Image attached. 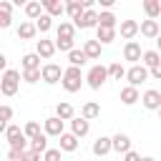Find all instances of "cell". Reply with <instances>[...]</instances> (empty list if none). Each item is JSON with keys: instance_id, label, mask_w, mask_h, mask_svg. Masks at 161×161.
<instances>
[{"instance_id": "cell-1", "label": "cell", "mask_w": 161, "mask_h": 161, "mask_svg": "<svg viewBox=\"0 0 161 161\" xmlns=\"http://www.w3.org/2000/svg\"><path fill=\"white\" fill-rule=\"evenodd\" d=\"M18 88H20V70L8 68V70L3 73L0 91H3V96H15V93H18Z\"/></svg>"}, {"instance_id": "cell-2", "label": "cell", "mask_w": 161, "mask_h": 161, "mask_svg": "<svg viewBox=\"0 0 161 161\" xmlns=\"http://www.w3.org/2000/svg\"><path fill=\"white\" fill-rule=\"evenodd\" d=\"M5 138L10 141V148H20V151H28V136L20 126H8L5 128Z\"/></svg>"}, {"instance_id": "cell-3", "label": "cell", "mask_w": 161, "mask_h": 161, "mask_svg": "<svg viewBox=\"0 0 161 161\" xmlns=\"http://www.w3.org/2000/svg\"><path fill=\"white\" fill-rule=\"evenodd\" d=\"M63 88L65 91H70V93H75V91H80V83H83V73H80V68H75V65H70V68H65V73H63Z\"/></svg>"}, {"instance_id": "cell-4", "label": "cell", "mask_w": 161, "mask_h": 161, "mask_svg": "<svg viewBox=\"0 0 161 161\" xmlns=\"http://www.w3.org/2000/svg\"><path fill=\"white\" fill-rule=\"evenodd\" d=\"M106 78H108V68H106V65H93V68L88 70V75H86L88 86H91V88H96V91L106 83Z\"/></svg>"}, {"instance_id": "cell-5", "label": "cell", "mask_w": 161, "mask_h": 161, "mask_svg": "<svg viewBox=\"0 0 161 161\" xmlns=\"http://www.w3.org/2000/svg\"><path fill=\"white\" fill-rule=\"evenodd\" d=\"M126 78H128V86H136V88H138V86H141V83H143L146 78H148V68H146V65H138V63H136V65H131V68H128Z\"/></svg>"}, {"instance_id": "cell-6", "label": "cell", "mask_w": 161, "mask_h": 161, "mask_svg": "<svg viewBox=\"0 0 161 161\" xmlns=\"http://www.w3.org/2000/svg\"><path fill=\"white\" fill-rule=\"evenodd\" d=\"M63 73H65V70H60L58 63H45V65H43V80H45V83H58V80H63Z\"/></svg>"}, {"instance_id": "cell-7", "label": "cell", "mask_w": 161, "mask_h": 161, "mask_svg": "<svg viewBox=\"0 0 161 161\" xmlns=\"http://www.w3.org/2000/svg\"><path fill=\"white\" fill-rule=\"evenodd\" d=\"M98 18H101V13H96V10H86L73 25H75V28H98Z\"/></svg>"}, {"instance_id": "cell-8", "label": "cell", "mask_w": 161, "mask_h": 161, "mask_svg": "<svg viewBox=\"0 0 161 161\" xmlns=\"http://www.w3.org/2000/svg\"><path fill=\"white\" fill-rule=\"evenodd\" d=\"M141 101H143V106H146L148 111H158V108H161V93H158L156 88H148V91L141 96Z\"/></svg>"}, {"instance_id": "cell-9", "label": "cell", "mask_w": 161, "mask_h": 161, "mask_svg": "<svg viewBox=\"0 0 161 161\" xmlns=\"http://www.w3.org/2000/svg\"><path fill=\"white\" fill-rule=\"evenodd\" d=\"M123 58H126V60H133V63H136V60H141V58H143L141 45H138L136 40H128V43L123 45Z\"/></svg>"}, {"instance_id": "cell-10", "label": "cell", "mask_w": 161, "mask_h": 161, "mask_svg": "<svg viewBox=\"0 0 161 161\" xmlns=\"http://www.w3.org/2000/svg\"><path fill=\"white\" fill-rule=\"evenodd\" d=\"M43 128H45V133H48V136H63V121H60L58 116H50V118H45Z\"/></svg>"}, {"instance_id": "cell-11", "label": "cell", "mask_w": 161, "mask_h": 161, "mask_svg": "<svg viewBox=\"0 0 161 161\" xmlns=\"http://www.w3.org/2000/svg\"><path fill=\"white\" fill-rule=\"evenodd\" d=\"M111 148H113V138H108V136H98L96 143H93V153L96 156H106Z\"/></svg>"}, {"instance_id": "cell-12", "label": "cell", "mask_w": 161, "mask_h": 161, "mask_svg": "<svg viewBox=\"0 0 161 161\" xmlns=\"http://www.w3.org/2000/svg\"><path fill=\"white\" fill-rule=\"evenodd\" d=\"M136 33H141V23H136V20H121V35L126 40H131Z\"/></svg>"}, {"instance_id": "cell-13", "label": "cell", "mask_w": 161, "mask_h": 161, "mask_svg": "<svg viewBox=\"0 0 161 161\" xmlns=\"http://www.w3.org/2000/svg\"><path fill=\"white\" fill-rule=\"evenodd\" d=\"M141 35L143 38H158L161 35V30H158V23L156 20H141Z\"/></svg>"}, {"instance_id": "cell-14", "label": "cell", "mask_w": 161, "mask_h": 161, "mask_svg": "<svg viewBox=\"0 0 161 161\" xmlns=\"http://www.w3.org/2000/svg\"><path fill=\"white\" fill-rule=\"evenodd\" d=\"M55 116H58L60 121H73V118H75V108H73L70 103L60 101V103L55 106Z\"/></svg>"}, {"instance_id": "cell-15", "label": "cell", "mask_w": 161, "mask_h": 161, "mask_svg": "<svg viewBox=\"0 0 161 161\" xmlns=\"http://www.w3.org/2000/svg\"><path fill=\"white\" fill-rule=\"evenodd\" d=\"M113 151H118V153H128L131 151V138L126 136V133H116L113 136Z\"/></svg>"}, {"instance_id": "cell-16", "label": "cell", "mask_w": 161, "mask_h": 161, "mask_svg": "<svg viewBox=\"0 0 161 161\" xmlns=\"http://www.w3.org/2000/svg\"><path fill=\"white\" fill-rule=\"evenodd\" d=\"M55 50H58V48H55L53 40H48V38H40V40H38V55H40V58H53Z\"/></svg>"}, {"instance_id": "cell-17", "label": "cell", "mask_w": 161, "mask_h": 161, "mask_svg": "<svg viewBox=\"0 0 161 161\" xmlns=\"http://www.w3.org/2000/svg\"><path fill=\"white\" fill-rule=\"evenodd\" d=\"M138 98H141V96H138V88H136V86H123V88H121V101H123L126 106H133Z\"/></svg>"}, {"instance_id": "cell-18", "label": "cell", "mask_w": 161, "mask_h": 161, "mask_svg": "<svg viewBox=\"0 0 161 161\" xmlns=\"http://www.w3.org/2000/svg\"><path fill=\"white\" fill-rule=\"evenodd\" d=\"M35 33H38V25H35V23H30V20L20 23V28H18V38H23V40H30Z\"/></svg>"}, {"instance_id": "cell-19", "label": "cell", "mask_w": 161, "mask_h": 161, "mask_svg": "<svg viewBox=\"0 0 161 161\" xmlns=\"http://www.w3.org/2000/svg\"><path fill=\"white\" fill-rule=\"evenodd\" d=\"M23 70H40V55L38 53H25L23 55Z\"/></svg>"}, {"instance_id": "cell-20", "label": "cell", "mask_w": 161, "mask_h": 161, "mask_svg": "<svg viewBox=\"0 0 161 161\" xmlns=\"http://www.w3.org/2000/svg\"><path fill=\"white\" fill-rule=\"evenodd\" d=\"M73 33H75V25H73V23H60L58 30H55V38H60V40H73Z\"/></svg>"}, {"instance_id": "cell-21", "label": "cell", "mask_w": 161, "mask_h": 161, "mask_svg": "<svg viewBox=\"0 0 161 161\" xmlns=\"http://www.w3.org/2000/svg\"><path fill=\"white\" fill-rule=\"evenodd\" d=\"M113 38H116V28H101V25L96 28V40H98L101 45H103V43H111Z\"/></svg>"}, {"instance_id": "cell-22", "label": "cell", "mask_w": 161, "mask_h": 161, "mask_svg": "<svg viewBox=\"0 0 161 161\" xmlns=\"http://www.w3.org/2000/svg\"><path fill=\"white\" fill-rule=\"evenodd\" d=\"M80 116H83L86 121H93V118H98V116H101V106H98V103H93V101H88V103L83 106Z\"/></svg>"}, {"instance_id": "cell-23", "label": "cell", "mask_w": 161, "mask_h": 161, "mask_svg": "<svg viewBox=\"0 0 161 161\" xmlns=\"http://www.w3.org/2000/svg\"><path fill=\"white\" fill-rule=\"evenodd\" d=\"M78 148V136L75 133H63L60 136V151H75Z\"/></svg>"}, {"instance_id": "cell-24", "label": "cell", "mask_w": 161, "mask_h": 161, "mask_svg": "<svg viewBox=\"0 0 161 161\" xmlns=\"http://www.w3.org/2000/svg\"><path fill=\"white\" fill-rule=\"evenodd\" d=\"M25 15H28L30 20H38V18L45 15V13H43V5H40L38 0H30V3L25 5Z\"/></svg>"}, {"instance_id": "cell-25", "label": "cell", "mask_w": 161, "mask_h": 161, "mask_svg": "<svg viewBox=\"0 0 161 161\" xmlns=\"http://www.w3.org/2000/svg\"><path fill=\"white\" fill-rule=\"evenodd\" d=\"M83 53L88 58H101V43L98 40H86L83 43Z\"/></svg>"}, {"instance_id": "cell-26", "label": "cell", "mask_w": 161, "mask_h": 161, "mask_svg": "<svg viewBox=\"0 0 161 161\" xmlns=\"http://www.w3.org/2000/svg\"><path fill=\"white\" fill-rule=\"evenodd\" d=\"M70 128H73V133L80 138V136L88 133V121H86L83 116H80V118H73V121H70Z\"/></svg>"}, {"instance_id": "cell-27", "label": "cell", "mask_w": 161, "mask_h": 161, "mask_svg": "<svg viewBox=\"0 0 161 161\" xmlns=\"http://www.w3.org/2000/svg\"><path fill=\"white\" fill-rule=\"evenodd\" d=\"M30 148H33V151H38V153H45V151H48V133L35 136V138L30 141Z\"/></svg>"}, {"instance_id": "cell-28", "label": "cell", "mask_w": 161, "mask_h": 161, "mask_svg": "<svg viewBox=\"0 0 161 161\" xmlns=\"http://www.w3.org/2000/svg\"><path fill=\"white\" fill-rule=\"evenodd\" d=\"M158 63H161V53H158V50H146V53H143V65H146V68L153 70Z\"/></svg>"}, {"instance_id": "cell-29", "label": "cell", "mask_w": 161, "mask_h": 161, "mask_svg": "<svg viewBox=\"0 0 161 161\" xmlns=\"http://www.w3.org/2000/svg\"><path fill=\"white\" fill-rule=\"evenodd\" d=\"M65 13H68V15H70V20L75 23V20L86 13V8H83V3H68V5H65Z\"/></svg>"}, {"instance_id": "cell-30", "label": "cell", "mask_w": 161, "mask_h": 161, "mask_svg": "<svg viewBox=\"0 0 161 161\" xmlns=\"http://www.w3.org/2000/svg\"><path fill=\"white\" fill-rule=\"evenodd\" d=\"M68 60H70V65H75V68H80V65H83V63L88 60V55L83 53V48H80V50L75 48V50H70V53H68Z\"/></svg>"}, {"instance_id": "cell-31", "label": "cell", "mask_w": 161, "mask_h": 161, "mask_svg": "<svg viewBox=\"0 0 161 161\" xmlns=\"http://www.w3.org/2000/svg\"><path fill=\"white\" fill-rule=\"evenodd\" d=\"M143 10H146V15L151 20H156V15L161 13V3L158 0H143Z\"/></svg>"}, {"instance_id": "cell-32", "label": "cell", "mask_w": 161, "mask_h": 161, "mask_svg": "<svg viewBox=\"0 0 161 161\" xmlns=\"http://www.w3.org/2000/svg\"><path fill=\"white\" fill-rule=\"evenodd\" d=\"M43 5H45V10H48V15H63V10H65V5H63L60 0H45Z\"/></svg>"}, {"instance_id": "cell-33", "label": "cell", "mask_w": 161, "mask_h": 161, "mask_svg": "<svg viewBox=\"0 0 161 161\" xmlns=\"http://www.w3.org/2000/svg\"><path fill=\"white\" fill-rule=\"evenodd\" d=\"M8 25H10V3L0 0V28H8Z\"/></svg>"}, {"instance_id": "cell-34", "label": "cell", "mask_w": 161, "mask_h": 161, "mask_svg": "<svg viewBox=\"0 0 161 161\" xmlns=\"http://www.w3.org/2000/svg\"><path fill=\"white\" fill-rule=\"evenodd\" d=\"M98 25H101V28H116V15L108 13V10H103L101 18H98Z\"/></svg>"}, {"instance_id": "cell-35", "label": "cell", "mask_w": 161, "mask_h": 161, "mask_svg": "<svg viewBox=\"0 0 161 161\" xmlns=\"http://www.w3.org/2000/svg\"><path fill=\"white\" fill-rule=\"evenodd\" d=\"M23 131H25V136L33 141L35 136H40V123H38V121H28V123L23 126Z\"/></svg>"}, {"instance_id": "cell-36", "label": "cell", "mask_w": 161, "mask_h": 161, "mask_svg": "<svg viewBox=\"0 0 161 161\" xmlns=\"http://www.w3.org/2000/svg\"><path fill=\"white\" fill-rule=\"evenodd\" d=\"M126 73H128V70H126L121 63H111V65H108V75H111V78H116V80H121Z\"/></svg>"}, {"instance_id": "cell-37", "label": "cell", "mask_w": 161, "mask_h": 161, "mask_svg": "<svg viewBox=\"0 0 161 161\" xmlns=\"http://www.w3.org/2000/svg\"><path fill=\"white\" fill-rule=\"evenodd\" d=\"M10 118H13V108L10 106H0V123H3V128L10 126Z\"/></svg>"}, {"instance_id": "cell-38", "label": "cell", "mask_w": 161, "mask_h": 161, "mask_svg": "<svg viewBox=\"0 0 161 161\" xmlns=\"http://www.w3.org/2000/svg\"><path fill=\"white\" fill-rule=\"evenodd\" d=\"M50 23H53V18H50L48 13H45V15H40V18L35 20V25H38V30H40V33H45V30H50Z\"/></svg>"}, {"instance_id": "cell-39", "label": "cell", "mask_w": 161, "mask_h": 161, "mask_svg": "<svg viewBox=\"0 0 161 161\" xmlns=\"http://www.w3.org/2000/svg\"><path fill=\"white\" fill-rule=\"evenodd\" d=\"M43 78V68L40 70H23V80H28V83H38Z\"/></svg>"}, {"instance_id": "cell-40", "label": "cell", "mask_w": 161, "mask_h": 161, "mask_svg": "<svg viewBox=\"0 0 161 161\" xmlns=\"http://www.w3.org/2000/svg\"><path fill=\"white\" fill-rule=\"evenodd\" d=\"M43 161H60V148H48L43 153Z\"/></svg>"}, {"instance_id": "cell-41", "label": "cell", "mask_w": 161, "mask_h": 161, "mask_svg": "<svg viewBox=\"0 0 161 161\" xmlns=\"http://www.w3.org/2000/svg\"><path fill=\"white\" fill-rule=\"evenodd\" d=\"M55 48H58V50H68V53L75 50V48H73V40H60V38H55Z\"/></svg>"}, {"instance_id": "cell-42", "label": "cell", "mask_w": 161, "mask_h": 161, "mask_svg": "<svg viewBox=\"0 0 161 161\" xmlns=\"http://www.w3.org/2000/svg\"><path fill=\"white\" fill-rule=\"evenodd\" d=\"M23 161H40V153L33 151V148H28V151L23 153Z\"/></svg>"}, {"instance_id": "cell-43", "label": "cell", "mask_w": 161, "mask_h": 161, "mask_svg": "<svg viewBox=\"0 0 161 161\" xmlns=\"http://www.w3.org/2000/svg\"><path fill=\"white\" fill-rule=\"evenodd\" d=\"M23 153H25V151H20V148H10L8 158H10V161H23Z\"/></svg>"}, {"instance_id": "cell-44", "label": "cell", "mask_w": 161, "mask_h": 161, "mask_svg": "<svg viewBox=\"0 0 161 161\" xmlns=\"http://www.w3.org/2000/svg\"><path fill=\"white\" fill-rule=\"evenodd\" d=\"M123 158H126V161H141V156H138V153H136L133 148H131V151H128V153H126Z\"/></svg>"}, {"instance_id": "cell-45", "label": "cell", "mask_w": 161, "mask_h": 161, "mask_svg": "<svg viewBox=\"0 0 161 161\" xmlns=\"http://www.w3.org/2000/svg\"><path fill=\"white\" fill-rule=\"evenodd\" d=\"M151 75H153V78H156V80H161V63H158V65H156V68H153V70H151Z\"/></svg>"}, {"instance_id": "cell-46", "label": "cell", "mask_w": 161, "mask_h": 161, "mask_svg": "<svg viewBox=\"0 0 161 161\" xmlns=\"http://www.w3.org/2000/svg\"><path fill=\"white\" fill-rule=\"evenodd\" d=\"M156 50H158V53H161V35H158V38H156Z\"/></svg>"}, {"instance_id": "cell-47", "label": "cell", "mask_w": 161, "mask_h": 161, "mask_svg": "<svg viewBox=\"0 0 161 161\" xmlns=\"http://www.w3.org/2000/svg\"><path fill=\"white\" fill-rule=\"evenodd\" d=\"M141 161H156V158H151V156H143V158H141Z\"/></svg>"}, {"instance_id": "cell-48", "label": "cell", "mask_w": 161, "mask_h": 161, "mask_svg": "<svg viewBox=\"0 0 161 161\" xmlns=\"http://www.w3.org/2000/svg\"><path fill=\"white\" fill-rule=\"evenodd\" d=\"M158 116H161V108H158Z\"/></svg>"}]
</instances>
